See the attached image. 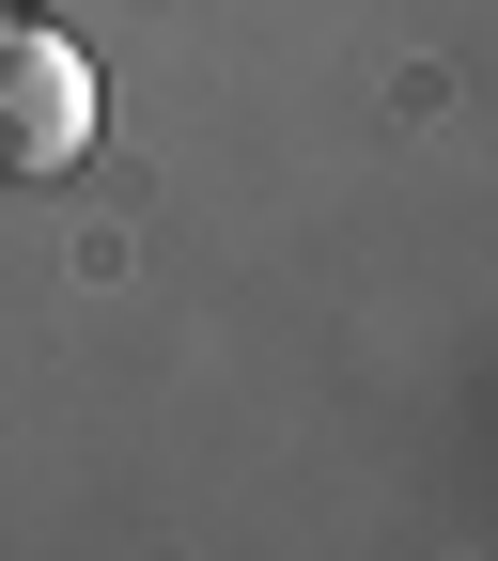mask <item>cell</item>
I'll use <instances>...</instances> for the list:
<instances>
[{"label": "cell", "mask_w": 498, "mask_h": 561, "mask_svg": "<svg viewBox=\"0 0 498 561\" xmlns=\"http://www.w3.org/2000/svg\"><path fill=\"white\" fill-rule=\"evenodd\" d=\"M79 140H94V62L62 32H32V16H0V187L62 172Z\"/></svg>", "instance_id": "6da1fadb"}]
</instances>
